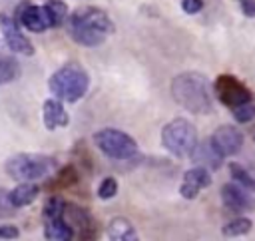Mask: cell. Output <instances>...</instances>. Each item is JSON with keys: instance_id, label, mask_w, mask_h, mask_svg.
Wrapping results in <instances>:
<instances>
[{"instance_id": "obj_1", "label": "cell", "mask_w": 255, "mask_h": 241, "mask_svg": "<svg viewBox=\"0 0 255 241\" xmlns=\"http://www.w3.org/2000/svg\"><path fill=\"white\" fill-rule=\"evenodd\" d=\"M173 100L191 114H209L211 112V92L209 82L203 74L183 72L171 80Z\"/></svg>"}, {"instance_id": "obj_2", "label": "cell", "mask_w": 255, "mask_h": 241, "mask_svg": "<svg viewBox=\"0 0 255 241\" xmlns=\"http://www.w3.org/2000/svg\"><path fill=\"white\" fill-rule=\"evenodd\" d=\"M114 32V22L100 8H82L70 16V34L82 46H100Z\"/></svg>"}, {"instance_id": "obj_3", "label": "cell", "mask_w": 255, "mask_h": 241, "mask_svg": "<svg viewBox=\"0 0 255 241\" xmlns=\"http://www.w3.org/2000/svg\"><path fill=\"white\" fill-rule=\"evenodd\" d=\"M48 86H50V92L54 94L56 100L74 104V102L82 100L84 94L88 92L90 76L80 64L72 62V64H64L62 68H58L50 76Z\"/></svg>"}, {"instance_id": "obj_4", "label": "cell", "mask_w": 255, "mask_h": 241, "mask_svg": "<svg viewBox=\"0 0 255 241\" xmlns=\"http://www.w3.org/2000/svg\"><path fill=\"white\" fill-rule=\"evenodd\" d=\"M4 167H6V173L16 181H36L54 173L58 163L50 155L18 153V155H12Z\"/></svg>"}, {"instance_id": "obj_5", "label": "cell", "mask_w": 255, "mask_h": 241, "mask_svg": "<svg viewBox=\"0 0 255 241\" xmlns=\"http://www.w3.org/2000/svg\"><path fill=\"white\" fill-rule=\"evenodd\" d=\"M161 143L163 147L175 155V157H189L195 143H197V131L195 125L183 118H175L161 129Z\"/></svg>"}, {"instance_id": "obj_6", "label": "cell", "mask_w": 255, "mask_h": 241, "mask_svg": "<svg viewBox=\"0 0 255 241\" xmlns=\"http://www.w3.org/2000/svg\"><path fill=\"white\" fill-rule=\"evenodd\" d=\"M94 143L112 159H129L137 153V143L126 131L106 127L94 133Z\"/></svg>"}, {"instance_id": "obj_7", "label": "cell", "mask_w": 255, "mask_h": 241, "mask_svg": "<svg viewBox=\"0 0 255 241\" xmlns=\"http://www.w3.org/2000/svg\"><path fill=\"white\" fill-rule=\"evenodd\" d=\"M215 96L221 104H225L229 108H235V106L245 104V102L251 100L249 88H245L239 80H235L229 74H221L215 80Z\"/></svg>"}, {"instance_id": "obj_8", "label": "cell", "mask_w": 255, "mask_h": 241, "mask_svg": "<svg viewBox=\"0 0 255 241\" xmlns=\"http://www.w3.org/2000/svg\"><path fill=\"white\" fill-rule=\"evenodd\" d=\"M0 30H2V38L6 42V46L16 52V54H24V56H32L34 54V46L32 42L20 32L16 20L8 14H0Z\"/></svg>"}, {"instance_id": "obj_9", "label": "cell", "mask_w": 255, "mask_h": 241, "mask_svg": "<svg viewBox=\"0 0 255 241\" xmlns=\"http://www.w3.org/2000/svg\"><path fill=\"white\" fill-rule=\"evenodd\" d=\"M209 139L223 157L235 155L243 147V133L233 125H219Z\"/></svg>"}, {"instance_id": "obj_10", "label": "cell", "mask_w": 255, "mask_h": 241, "mask_svg": "<svg viewBox=\"0 0 255 241\" xmlns=\"http://www.w3.org/2000/svg\"><path fill=\"white\" fill-rule=\"evenodd\" d=\"M18 20L20 24L30 30V32H44L48 28H52V22H50V16L46 12V8L42 6H36V4H26V6H20V12H18Z\"/></svg>"}, {"instance_id": "obj_11", "label": "cell", "mask_w": 255, "mask_h": 241, "mask_svg": "<svg viewBox=\"0 0 255 241\" xmlns=\"http://www.w3.org/2000/svg\"><path fill=\"white\" fill-rule=\"evenodd\" d=\"M221 199L225 203L227 209L231 211H249V209H255V201L249 197V193L245 191L243 185H237V183H225L221 187Z\"/></svg>"}, {"instance_id": "obj_12", "label": "cell", "mask_w": 255, "mask_h": 241, "mask_svg": "<svg viewBox=\"0 0 255 241\" xmlns=\"http://www.w3.org/2000/svg\"><path fill=\"white\" fill-rule=\"evenodd\" d=\"M209 183H211L209 171H207L205 167L197 165V167L185 171L183 181H181V187H179V193H181V197H185V199H193V197H197V193H199L201 189L209 187Z\"/></svg>"}, {"instance_id": "obj_13", "label": "cell", "mask_w": 255, "mask_h": 241, "mask_svg": "<svg viewBox=\"0 0 255 241\" xmlns=\"http://www.w3.org/2000/svg\"><path fill=\"white\" fill-rule=\"evenodd\" d=\"M191 157H193V161L197 165H201L205 169H217L223 163V155L215 149V145L211 143V139L201 141V143H195V147L191 151Z\"/></svg>"}, {"instance_id": "obj_14", "label": "cell", "mask_w": 255, "mask_h": 241, "mask_svg": "<svg viewBox=\"0 0 255 241\" xmlns=\"http://www.w3.org/2000/svg\"><path fill=\"white\" fill-rule=\"evenodd\" d=\"M42 120H44V125L48 129H56V127H66L70 118H68V112L62 106V102L54 98V100H46L44 102Z\"/></svg>"}, {"instance_id": "obj_15", "label": "cell", "mask_w": 255, "mask_h": 241, "mask_svg": "<svg viewBox=\"0 0 255 241\" xmlns=\"http://www.w3.org/2000/svg\"><path fill=\"white\" fill-rule=\"evenodd\" d=\"M20 74V64L12 56V50L6 46L4 40H0V84H8L16 80Z\"/></svg>"}, {"instance_id": "obj_16", "label": "cell", "mask_w": 255, "mask_h": 241, "mask_svg": "<svg viewBox=\"0 0 255 241\" xmlns=\"http://www.w3.org/2000/svg\"><path fill=\"white\" fill-rule=\"evenodd\" d=\"M38 193H40V187H38L36 183H32V181H22L18 187H14V189L8 193V197H10V203H12L14 207H24V205H30V203L38 197Z\"/></svg>"}, {"instance_id": "obj_17", "label": "cell", "mask_w": 255, "mask_h": 241, "mask_svg": "<svg viewBox=\"0 0 255 241\" xmlns=\"http://www.w3.org/2000/svg\"><path fill=\"white\" fill-rule=\"evenodd\" d=\"M108 237L114 239V241H135L137 233L126 217H116L108 225Z\"/></svg>"}, {"instance_id": "obj_18", "label": "cell", "mask_w": 255, "mask_h": 241, "mask_svg": "<svg viewBox=\"0 0 255 241\" xmlns=\"http://www.w3.org/2000/svg\"><path fill=\"white\" fill-rule=\"evenodd\" d=\"M44 233H46V239H50V241H68V239L74 237L72 227L60 217L48 219L46 227H44Z\"/></svg>"}, {"instance_id": "obj_19", "label": "cell", "mask_w": 255, "mask_h": 241, "mask_svg": "<svg viewBox=\"0 0 255 241\" xmlns=\"http://www.w3.org/2000/svg\"><path fill=\"white\" fill-rule=\"evenodd\" d=\"M44 8H46V12H48V16H50L52 26L64 24V20H66V16H68V6H66L64 0H48Z\"/></svg>"}, {"instance_id": "obj_20", "label": "cell", "mask_w": 255, "mask_h": 241, "mask_svg": "<svg viewBox=\"0 0 255 241\" xmlns=\"http://www.w3.org/2000/svg\"><path fill=\"white\" fill-rule=\"evenodd\" d=\"M249 229H251V221L245 219V217H237V219L229 221L227 225H223L221 233H223V237H229V239H231V237H241V235H245Z\"/></svg>"}, {"instance_id": "obj_21", "label": "cell", "mask_w": 255, "mask_h": 241, "mask_svg": "<svg viewBox=\"0 0 255 241\" xmlns=\"http://www.w3.org/2000/svg\"><path fill=\"white\" fill-rule=\"evenodd\" d=\"M229 173H231V177H233L237 183H241L247 191H255V179H253L239 163H231V165H229Z\"/></svg>"}, {"instance_id": "obj_22", "label": "cell", "mask_w": 255, "mask_h": 241, "mask_svg": "<svg viewBox=\"0 0 255 241\" xmlns=\"http://www.w3.org/2000/svg\"><path fill=\"white\" fill-rule=\"evenodd\" d=\"M66 211V201L62 197H50L46 203H44V215L48 219H54V217H62V213Z\"/></svg>"}, {"instance_id": "obj_23", "label": "cell", "mask_w": 255, "mask_h": 241, "mask_svg": "<svg viewBox=\"0 0 255 241\" xmlns=\"http://www.w3.org/2000/svg\"><path fill=\"white\" fill-rule=\"evenodd\" d=\"M233 110V118L237 120V121H241V123H245V121H251L253 118H255V104L249 100V102H245V104H239V106H235V108H231Z\"/></svg>"}, {"instance_id": "obj_24", "label": "cell", "mask_w": 255, "mask_h": 241, "mask_svg": "<svg viewBox=\"0 0 255 241\" xmlns=\"http://www.w3.org/2000/svg\"><path fill=\"white\" fill-rule=\"evenodd\" d=\"M116 193H118V181L114 177H106L98 187V197L100 199H112Z\"/></svg>"}, {"instance_id": "obj_25", "label": "cell", "mask_w": 255, "mask_h": 241, "mask_svg": "<svg viewBox=\"0 0 255 241\" xmlns=\"http://www.w3.org/2000/svg\"><path fill=\"white\" fill-rule=\"evenodd\" d=\"M14 205L10 203V197H8V191H4L0 187V217H6V215H12L14 213Z\"/></svg>"}, {"instance_id": "obj_26", "label": "cell", "mask_w": 255, "mask_h": 241, "mask_svg": "<svg viewBox=\"0 0 255 241\" xmlns=\"http://www.w3.org/2000/svg\"><path fill=\"white\" fill-rule=\"evenodd\" d=\"M70 213H72V219H74V223L80 227V231H86L88 229V225H90V217L82 211V209H70Z\"/></svg>"}, {"instance_id": "obj_27", "label": "cell", "mask_w": 255, "mask_h": 241, "mask_svg": "<svg viewBox=\"0 0 255 241\" xmlns=\"http://www.w3.org/2000/svg\"><path fill=\"white\" fill-rule=\"evenodd\" d=\"M203 8V0H181V10L185 14H197Z\"/></svg>"}, {"instance_id": "obj_28", "label": "cell", "mask_w": 255, "mask_h": 241, "mask_svg": "<svg viewBox=\"0 0 255 241\" xmlns=\"http://www.w3.org/2000/svg\"><path fill=\"white\" fill-rule=\"evenodd\" d=\"M20 231L14 225H2L0 227V239H18Z\"/></svg>"}, {"instance_id": "obj_29", "label": "cell", "mask_w": 255, "mask_h": 241, "mask_svg": "<svg viewBox=\"0 0 255 241\" xmlns=\"http://www.w3.org/2000/svg\"><path fill=\"white\" fill-rule=\"evenodd\" d=\"M241 12L249 18H255V0H239Z\"/></svg>"}]
</instances>
